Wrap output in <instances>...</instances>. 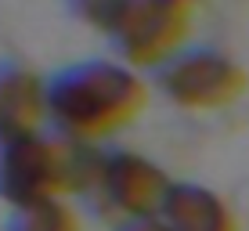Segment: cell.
Here are the masks:
<instances>
[{"instance_id": "3", "label": "cell", "mask_w": 249, "mask_h": 231, "mask_svg": "<svg viewBox=\"0 0 249 231\" xmlns=\"http://www.w3.org/2000/svg\"><path fill=\"white\" fill-rule=\"evenodd\" d=\"M156 83L181 108H220L246 90V72L213 47H181L156 69Z\"/></svg>"}, {"instance_id": "6", "label": "cell", "mask_w": 249, "mask_h": 231, "mask_svg": "<svg viewBox=\"0 0 249 231\" xmlns=\"http://www.w3.org/2000/svg\"><path fill=\"white\" fill-rule=\"evenodd\" d=\"M47 119V83L18 62H0V141L36 134Z\"/></svg>"}, {"instance_id": "9", "label": "cell", "mask_w": 249, "mask_h": 231, "mask_svg": "<svg viewBox=\"0 0 249 231\" xmlns=\"http://www.w3.org/2000/svg\"><path fill=\"white\" fill-rule=\"evenodd\" d=\"M65 4H69V11H72L80 22H87V25H94V29L108 33V25L116 22V15L123 11L126 0H65Z\"/></svg>"}, {"instance_id": "8", "label": "cell", "mask_w": 249, "mask_h": 231, "mask_svg": "<svg viewBox=\"0 0 249 231\" xmlns=\"http://www.w3.org/2000/svg\"><path fill=\"white\" fill-rule=\"evenodd\" d=\"M4 231H76V217L58 195H44L7 210Z\"/></svg>"}, {"instance_id": "7", "label": "cell", "mask_w": 249, "mask_h": 231, "mask_svg": "<svg viewBox=\"0 0 249 231\" xmlns=\"http://www.w3.org/2000/svg\"><path fill=\"white\" fill-rule=\"evenodd\" d=\"M159 217L174 231H235V217L217 192L184 181H174Z\"/></svg>"}, {"instance_id": "4", "label": "cell", "mask_w": 249, "mask_h": 231, "mask_svg": "<svg viewBox=\"0 0 249 231\" xmlns=\"http://www.w3.org/2000/svg\"><path fill=\"white\" fill-rule=\"evenodd\" d=\"M170 188H174V181L152 159L134 156V152H105L90 199L105 202V210L119 213V220L152 217V213L162 210Z\"/></svg>"}, {"instance_id": "11", "label": "cell", "mask_w": 249, "mask_h": 231, "mask_svg": "<svg viewBox=\"0 0 249 231\" xmlns=\"http://www.w3.org/2000/svg\"><path fill=\"white\" fill-rule=\"evenodd\" d=\"M192 4H195V0H192Z\"/></svg>"}, {"instance_id": "1", "label": "cell", "mask_w": 249, "mask_h": 231, "mask_svg": "<svg viewBox=\"0 0 249 231\" xmlns=\"http://www.w3.org/2000/svg\"><path fill=\"white\" fill-rule=\"evenodd\" d=\"M144 105V83L126 62H76L47 80V119L72 138H105Z\"/></svg>"}, {"instance_id": "2", "label": "cell", "mask_w": 249, "mask_h": 231, "mask_svg": "<svg viewBox=\"0 0 249 231\" xmlns=\"http://www.w3.org/2000/svg\"><path fill=\"white\" fill-rule=\"evenodd\" d=\"M192 0H126L105 36L130 69L159 65L181 51Z\"/></svg>"}, {"instance_id": "5", "label": "cell", "mask_w": 249, "mask_h": 231, "mask_svg": "<svg viewBox=\"0 0 249 231\" xmlns=\"http://www.w3.org/2000/svg\"><path fill=\"white\" fill-rule=\"evenodd\" d=\"M62 192V159L54 134H25L0 141V199L7 206Z\"/></svg>"}, {"instance_id": "10", "label": "cell", "mask_w": 249, "mask_h": 231, "mask_svg": "<svg viewBox=\"0 0 249 231\" xmlns=\"http://www.w3.org/2000/svg\"><path fill=\"white\" fill-rule=\"evenodd\" d=\"M116 231H174V228H170L159 213H152V217H126V220H119Z\"/></svg>"}]
</instances>
